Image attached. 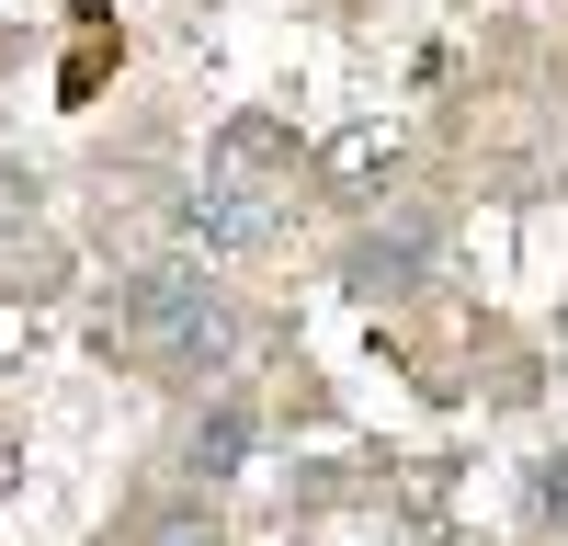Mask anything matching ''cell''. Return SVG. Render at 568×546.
Listing matches in <instances>:
<instances>
[{"mask_svg": "<svg viewBox=\"0 0 568 546\" xmlns=\"http://www.w3.org/2000/svg\"><path fill=\"white\" fill-rule=\"evenodd\" d=\"M125 342L149 353V364H227L240 353V318H227V296L205 285L194 262H149V273H125Z\"/></svg>", "mask_w": 568, "mask_h": 546, "instance_id": "1", "label": "cell"}, {"mask_svg": "<svg viewBox=\"0 0 568 546\" xmlns=\"http://www.w3.org/2000/svg\"><path fill=\"white\" fill-rule=\"evenodd\" d=\"M251 433H262L251 410H240V398H216L205 422L182 433V467H194V478H227V467H240V455H251Z\"/></svg>", "mask_w": 568, "mask_h": 546, "instance_id": "3", "label": "cell"}, {"mask_svg": "<svg viewBox=\"0 0 568 546\" xmlns=\"http://www.w3.org/2000/svg\"><path fill=\"white\" fill-rule=\"evenodd\" d=\"M535 513H546V524H568V455H557V467H535Z\"/></svg>", "mask_w": 568, "mask_h": 546, "instance_id": "5", "label": "cell"}, {"mask_svg": "<svg viewBox=\"0 0 568 546\" xmlns=\"http://www.w3.org/2000/svg\"><path fill=\"white\" fill-rule=\"evenodd\" d=\"M160 546H216V513H171V524H160Z\"/></svg>", "mask_w": 568, "mask_h": 546, "instance_id": "6", "label": "cell"}, {"mask_svg": "<svg viewBox=\"0 0 568 546\" xmlns=\"http://www.w3.org/2000/svg\"><path fill=\"white\" fill-rule=\"evenodd\" d=\"M273 228H284V205L251 194L240 171H205L194 194H182V240H205V251H262Z\"/></svg>", "mask_w": 568, "mask_h": 546, "instance_id": "2", "label": "cell"}, {"mask_svg": "<svg viewBox=\"0 0 568 546\" xmlns=\"http://www.w3.org/2000/svg\"><path fill=\"white\" fill-rule=\"evenodd\" d=\"M420 251H433V240H364L353 251V296H409L420 285Z\"/></svg>", "mask_w": 568, "mask_h": 546, "instance_id": "4", "label": "cell"}]
</instances>
